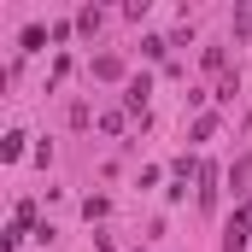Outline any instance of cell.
Masks as SVG:
<instances>
[{
  "label": "cell",
  "mask_w": 252,
  "mask_h": 252,
  "mask_svg": "<svg viewBox=\"0 0 252 252\" xmlns=\"http://www.w3.org/2000/svg\"><path fill=\"white\" fill-rule=\"evenodd\" d=\"M0 158H6V164H12V158H24V135H18V129L0 141Z\"/></svg>",
  "instance_id": "3"
},
{
  "label": "cell",
  "mask_w": 252,
  "mask_h": 252,
  "mask_svg": "<svg viewBox=\"0 0 252 252\" xmlns=\"http://www.w3.org/2000/svg\"><path fill=\"white\" fill-rule=\"evenodd\" d=\"M247 176H252V158H241V164H235V170H229V182H235V193L247 188Z\"/></svg>",
  "instance_id": "5"
},
{
  "label": "cell",
  "mask_w": 252,
  "mask_h": 252,
  "mask_svg": "<svg viewBox=\"0 0 252 252\" xmlns=\"http://www.w3.org/2000/svg\"><path fill=\"white\" fill-rule=\"evenodd\" d=\"M247 241H252V217L235 211V223H229V235H223V252H247Z\"/></svg>",
  "instance_id": "1"
},
{
  "label": "cell",
  "mask_w": 252,
  "mask_h": 252,
  "mask_svg": "<svg viewBox=\"0 0 252 252\" xmlns=\"http://www.w3.org/2000/svg\"><path fill=\"white\" fill-rule=\"evenodd\" d=\"M12 223H18V229H30V223H35V205H30V199H18V211H12Z\"/></svg>",
  "instance_id": "4"
},
{
  "label": "cell",
  "mask_w": 252,
  "mask_h": 252,
  "mask_svg": "<svg viewBox=\"0 0 252 252\" xmlns=\"http://www.w3.org/2000/svg\"><path fill=\"white\" fill-rule=\"evenodd\" d=\"M235 30H241V35L252 30V6H235Z\"/></svg>",
  "instance_id": "6"
},
{
  "label": "cell",
  "mask_w": 252,
  "mask_h": 252,
  "mask_svg": "<svg viewBox=\"0 0 252 252\" xmlns=\"http://www.w3.org/2000/svg\"><path fill=\"white\" fill-rule=\"evenodd\" d=\"M193 182H199V211H211V205H217V170H211V164H199V176H193Z\"/></svg>",
  "instance_id": "2"
}]
</instances>
